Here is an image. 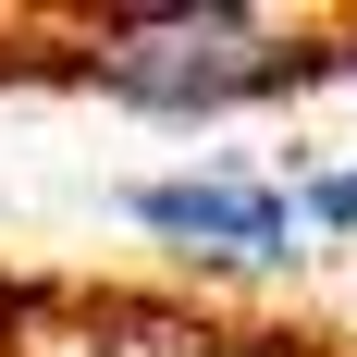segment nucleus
<instances>
[{
  "label": "nucleus",
  "mask_w": 357,
  "mask_h": 357,
  "mask_svg": "<svg viewBox=\"0 0 357 357\" xmlns=\"http://www.w3.org/2000/svg\"><path fill=\"white\" fill-rule=\"evenodd\" d=\"M296 74H321V50L271 13H234V0H185V13H123L99 25V86L136 111H234L271 99Z\"/></svg>",
  "instance_id": "obj_1"
},
{
  "label": "nucleus",
  "mask_w": 357,
  "mask_h": 357,
  "mask_svg": "<svg viewBox=\"0 0 357 357\" xmlns=\"http://www.w3.org/2000/svg\"><path fill=\"white\" fill-rule=\"evenodd\" d=\"M136 222L160 247H210V259H284L296 247V197L247 173H173V185H136Z\"/></svg>",
  "instance_id": "obj_2"
},
{
  "label": "nucleus",
  "mask_w": 357,
  "mask_h": 357,
  "mask_svg": "<svg viewBox=\"0 0 357 357\" xmlns=\"http://www.w3.org/2000/svg\"><path fill=\"white\" fill-rule=\"evenodd\" d=\"M296 222H321V234H357V173H308V185H296Z\"/></svg>",
  "instance_id": "obj_3"
}]
</instances>
